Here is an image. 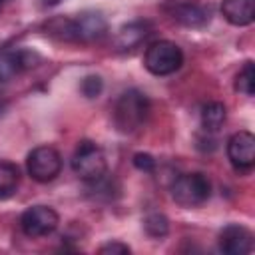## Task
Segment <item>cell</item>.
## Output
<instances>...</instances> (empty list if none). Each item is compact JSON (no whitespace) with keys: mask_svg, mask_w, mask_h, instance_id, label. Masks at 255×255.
Listing matches in <instances>:
<instances>
[{"mask_svg":"<svg viewBox=\"0 0 255 255\" xmlns=\"http://www.w3.org/2000/svg\"><path fill=\"white\" fill-rule=\"evenodd\" d=\"M149 116V100L143 92L131 88L126 90L114 106V126L120 133L137 131Z\"/></svg>","mask_w":255,"mask_h":255,"instance_id":"1","label":"cell"},{"mask_svg":"<svg viewBox=\"0 0 255 255\" xmlns=\"http://www.w3.org/2000/svg\"><path fill=\"white\" fill-rule=\"evenodd\" d=\"M171 197L179 207H185V209L199 207L211 197V181L201 171L183 173L173 179Z\"/></svg>","mask_w":255,"mask_h":255,"instance_id":"2","label":"cell"},{"mask_svg":"<svg viewBox=\"0 0 255 255\" xmlns=\"http://www.w3.org/2000/svg\"><path fill=\"white\" fill-rule=\"evenodd\" d=\"M72 169L86 183L104 177L108 173V161L102 147L92 139L78 141L76 151L72 155Z\"/></svg>","mask_w":255,"mask_h":255,"instance_id":"3","label":"cell"},{"mask_svg":"<svg viewBox=\"0 0 255 255\" xmlns=\"http://www.w3.org/2000/svg\"><path fill=\"white\" fill-rule=\"evenodd\" d=\"M183 64V52L175 42L157 40L147 46L143 54V66L153 76H169Z\"/></svg>","mask_w":255,"mask_h":255,"instance_id":"4","label":"cell"},{"mask_svg":"<svg viewBox=\"0 0 255 255\" xmlns=\"http://www.w3.org/2000/svg\"><path fill=\"white\" fill-rule=\"evenodd\" d=\"M26 171L38 183L56 179L62 171V155L52 145H38L26 157Z\"/></svg>","mask_w":255,"mask_h":255,"instance_id":"5","label":"cell"},{"mask_svg":"<svg viewBox=\"0 0 255 255\" xmlns=\"http://www.w3.org/2000/svg\"><path fill=\"white\" fill-rule=\"evenodd\" d=\"M58 223V213L48 205H32L20 215V229L28 237H46L56 231Z\"/></svg>","mask_w":255,"mask_h":255,"instance_id":"6","label":"cell"},{"mask_svg":"<svg viewBox=\"0 0 255 255\" xmlns=\"http://www.w3.org/2000/svg\"><path fill=\"white\" fill-rule=\"evenodd\" d=\"M227 157L235 171L247 173L255 165V135L247 129L235 131L227 139Z\"/></svg>","mask_w":255,"mask_h":255,"instance_id":"7","label":"cell"},{"mask_svg":"<svg viewBox=\"0 0 255 255\" xmlns=\"http://www.w3.org/2000/svg\"><path fill=\"white\" fill-rule=\"evenodd\" d=\"M40 62V56L34 50L18 48V50H6L0 54V84L10 82L12 78L20 76L22 72L34 68Z\"/></svg>","mask_w":255,"mask_h":255,"instance_id":"8","label":"cell"},{"mask_svg":"<svg viewBox=\"0 0 255 255\" xmlns=\"http://www.w3.org/2000/svg\"><path fill=\"white\" fill-rule=\"evenodd\" d=\"M211 4H205L201 0H177L169 8L171 18L189 28H199L207 24L211 20Z\"/></svg>","mask_w":255,"mask_h":255,"instance_id":"9","label":"cell"},{"mask_svg":"<svg viewBox=\"0 0 255 255\" xmlns=\"http://www.w3.org/2000/svg\"><path fill=\"white\" fill-rule=\"evenodd\" d=\"M219 249L225 255H247L253 251V233L239 223H229L219 231Z\"/></svg>","mask_w":255,"mask_h":255,"instance_id":"10","label":"cell"},{"mask_svg":"<svg viewBox=\"0 0 255 255\" xmlns=\"http://www.w3.org/2000/svg\"><path fill=\"white\" fill-rule=\"evenodd\" d=\"M108 32V22L100 12H82L72 18V38L74 42H94L104 38Z\"/></svg>","mask_w":255,"mask_h":255,"instance_id":"11","label":"cell"},{"mask_svg":"<svg viewBox=\"0 0 255 255\" xmlns=\"http://www.w3.org/2000/svg\"><path fill=\"white\" fill-rule=\"evenodd\" d=\"M221 14L233 26H249L255 20V0H221Z\"/></svg>","mask_w":255,"mask_h":255,"instance_id":"12","label":"cell"},{"mask_svg":"<svg viewBox=\"0 0 255 255\" xmlns=\"http://www.w3.org/2000/svg\"><path fill=\"white\" fill-rule=\"evenodd\" d=\"M151 34V24L147 20H135L126 26H122L116 34V46L118 50H133L139 46L147 36Z\"/></svg>","mask_w":255,"mask_h":255,"instance_id":"13","label":"cell"},{"mask_svg":"<svg viewBox=\"0 0 255 255\" xmlns=\"http://www.w3.org/2000/svg\"><path fill=\"white\" fill-rule=\"evenodd\" d=\"M227 120V108L221 102H209L201 110V128L207 133H215L223 128Z\"/></svg>","mask_w":255,"mask_h":255,"instance_id":"14","label":"cell"},{"mask_svg":"<svg viewBox=\"0 0 255 255\" xmlns=\"http://www.w3.org/2000/svg\"><path fill=\"white\" fill-rule=\"evenodd\" d=\"M20 183V169L16 163L0 159V201L16 193Z\"/></svg>","mask_w":255,"mask_h":255,"instance_id":"15","label":"cell"},{"mask_svg":"<svg viewBox=\"0 0 255 255\" xmlns=\"http://www.w3.org/2000/svg\"><path fill=\"white\" fill-rule=\"evenodd\" d=\"M235 90L247 98H251L255 94V64L251 60H247L243 64V68L239 70V74L235 78Z\"/></svg>","mask_w":255,"mask_h":255,"instance_id":"16","label":"cell"},{"mask_svg":"<svg viewBox=\"0 0 255 255\" xmlns=\"http://www.w3.org/2000/svg\"><path fill=\"white\" fill-rule=\"evenodd\" d=\"M143 229H145V233H147L149 237L161 239V237H165L167 231H169V219H167L163 213H157V211L147 213L145 219H143Z\"/></svg>","mask_w":255,"mask_h":255,"instance_id":"17","label":"cell"},{"mask_svg":"<svg viewBox=\"0 0 255 255\" xmlns=\"http://www.w3.org/2000/svg\"><path fill=\"white\" fill-rule=\"evenodd\" d=\"M102 90H104V80H102L100 76H96V74L86 76V78L82 80V84H80V92H82L86 98H90V100L98 98V96L102 94Z\"/></svg>","mask_w":255,"mask_h":255,"instance_id":"18","label":"cell"},{"mask_svg":"<svg viewBox=\"0 0 255 255\" xmlns=\"http://www.w3.org/2000/svg\"><path fill=\"white\" fill-rule=\"evenodd\" d=\"M131 161H133L135 169H139V171H143V173H153V171H155V159H153V155H149V153L139 151V153L133 155Z\"/></svg>","mask_w":255,"mask_h":255,"instance_id":"19","label":"cell"},{"mask_svg":"<svg viewBox=\"0 0 255 255\" xmlns=\"http://www.w3.org/2000/svg\"><path fill=\"white\" fill-rule=\"evenodd\" d=\"M100 253H118V255H126V253H129L131 249H129V245H126V243H122V241H110V243H106V245H102L100 249H98Z\"/></svg>","mask_w":255,"mask_h":255,"instance_id":"20","label":"cell"},{"mask_svg":"<svg viewBox=\"0 0 255 255\" xmlns=\"http://www.w3.org/2000/svg\"><path fill=\"white\" fill-rule=\"evenodd\" d=\"M44 2H46V4H56L58 0H44Z\"/></svg>","mask_w":255,"mask_h":255,"instance_id":"21","label":"cell"},{"mask_svg":"<svg viewBox=\"0 0 255 255\" xmlns=\"http://www.w3.org/2000/svg\"><path fill=\"white\" fill-rule=\"evenodd\" d=\"M4 2H8V0H0V6H2V4H4Z\"/></svg>","mask_w":255,"mask_h":255,"instance_id":"22","label":"cell"}]
</instances>
